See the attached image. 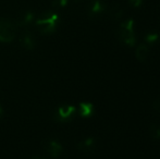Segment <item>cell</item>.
I'll list each match as a JSON object with an SVG mask.
<instances>
[{
  "label": "cell",
  "instance_id": "2e32d148",
  "mask_svg": "<svg viewBox=\"0 0 160 159\" xmlns=\"http://www.w3.org/2000/svg\"><path fill=\"white\" fill-rule=\"evenodd\" d=\"M69 0H52V3L55 7H58V8H63L68 4Z\"/></svg>",
  "mask_w": 160,
  "mask_h": 159
},
{
  "label": "cell",
  "instance_id": "7a4b0ae2",
  "mask_svg": "<svg viewBox=\"0 0 160 159\" xmlns=\"http://www.w3.org/2000/svg\"><path fill=\"white\" fill-rule=\"evenodd\" d=\"M118 38L127 46L134 47L136 45V36L134 33V21L132 19H128L120 23V26L118 28Z\"/></svg>",
  "mask_w": 160,
  "mask_h": 159
},
{
  "label": "cell",
  "instance_id": "30bf717a",
  "mask_svg": "<svg viewBox=\"0 0 160 159\" xmlns=\"http://www.w3.org/2000/svg\"><path fill=\"white\" fill-rule=\"evenodd\" d=\"M78 113L83 118L91 117L94 113V105L91 102H81L78 106Z\"/></svg>",
  "mask_w": 160,
  "mask_h": 159
},
{
  "label": "cell",
  "instance_id": "4fadbf2b",
  "mask_svg": "<svg viewBox=\"0 0 160 159\" xmlns=\"http://www.w3.org/2000/svg\"><path fill=\"white\" fill-rule=\"evenodd\" d=\"M149 134L150 137L155 141L160 140V123H154L149 127Z\"/></svg>",
  "mask_w": 160,
  "mask_h": 159
},
{
  "label": "cell",
  "instance_id": "6da1fadb",
  "mask_svg": "<svg viewBox=\"0 0 160 159\" xmlns=\"http://www.w3.org/2000/svg\"><path fill=\"white\" fill-rule=\"evenodd\" d=\"M38 31L42 34H52L59 25V15L52 11L42 13L35 21Z\"/></svg>",
  "mask_w": 160,
  "mask_h": 159
},
{
  "label": "cell",
  "instance_id": "5bb4252c",
  "mask_svg": "<svg viewBox=\"0 0 160 159\" xmlns=\"http://www.w3.org/2000/svg\"><path fill=\"white\" fill-rule=\"evenodd\" d=\"M159 39V35L157 33H148L145 35V42L147 45H152L155 44L156 42H158Z\"/></svg>",
  "mask_w": 160,
  "mask_h": 159
},
{
  "label": "cell",
  "instance_id": "ac0fdd59",
  "mask_svg": "<svg viewBox=\"0 0 160 159\" xmlns=\"http://www.w3.org/2000/svg\"><path fill=\"white\" fill-rule=\"evenodd\" d=\"M3 115H4V110H3V108H2L1 105H0V118L3 117Z\"/></svg>",
  "mask_w": 160,
  "mask_h": 159
},
{
  "label": "cell",
  "instance_id": "e0dca14e",
  "mask_svg": "<svg viewBox=\"0 0 160 159\" xmlns=\"http://www.w3.org/2000/svg\"><path fill=\"white\" fill-rule=\"evenodd\" d=\"M152 107H154L155 110H160V99H156L152 104Z\"/></svg>",
  "mask_w": 160,
  "mask_h": 159
},
{
  "label": "cell",
  "instance_id": "9c48e42d",
  "mask_svg": "<svg viewBox=\"0 0 160 159\" xmlns=\"http://www.w3.org/2000/svg\"><path fill=\"white\" fill-rule=\"evenodd\" d=\"M107 10V7L100 0H95L91 3L89 6V14L91 17H97V15H100L101 13H103Z\"/></svg>",
  "mask_w": 160,
  "mask_h": 159
},
{
  "label": "cell",
  "instance_id": "7c38bea8",
  "mask_svg": "<svg viewBox=\"0 0 160 159\" xmlns=\"http://www.w3.org/2000/svg\"><path fill=\"white\" fill-rule=\"evenodd\" d=\"M108 13H109L111 19L119 20V19H121L123 15V9H122V7L118 6V4H114L111 8L108 9Z\"/></svg>",
  "mask_w": 160,
  "mask_h": 159
},
{
  "label": "cell",
  "instance_id": "52a82bcc",
  "mask_svg": "<svg viewBox=\"0 0 160 159\" xmlns=\"http://www.w3.org/2000/svg\"><path fill=\"white\" fill-rule=\"evenodd\" d=\"M148 56H149V47L147 44H139L135 48V58L137 61L144 63L147 60Z\"/></svg>",
  "mask_w": 160,
  "mask_h": 159
},
{
  "label": "cell",
  "instance_id": "8fae6325",
  "mask_svg": "<svg viewBox=\"0 0 160 159\" xmlns=\"http://www.w3.org/2000/svg\"><path fill=\"white\" fill-rule=\"evenodd\" d=\"M35 21V15H34L33 12L31 11H28V12L24 13L22 17H20L19 21L17 22V26H21V27H26L28 25H30L31 23Z\"/></svg>",
  "mask_w": 160,
  "mask_h": 159
},
{
  "label": "cell",
  "instance_id": "9a60e30c",
  "mask_svg": "<svg viewBox=\"0 0 160 159\" xmlns=\"http://www.w3.org/2000/svg\"><path fill=\"white\" fill-rule=\"evenodd\" d=\"M144 3V0H128V4L133 8H139Z\"/></svg>",
  "mask_w": 160,
  "mask_h": 159
},
{
  "label": "cell",
  "instance_id": "ba28073f",
  "mask_svg": "<svg viewBox=\"0 0 160 159\" xmlns=\"http://www.w3.org/2000/svg\"><path fill=\"white\" fill-rule=\"evenodd\" d=\"M96 147V140L94 137H87L85 140L81 141L78 144V148L83 153H89L93 152Z\"/></svg>",
  "mask_w": 160,
  "mask_h": 159
},
{
  "label": "cell",
  "instance_id": "277c9868",
  "mask_svg": "<svg viewBox=\"0 0 160 159\" xmlns=\"http://www.w3.org/2000/svg\"><path fill=\"white\" fill-rule=\"evenodd\" d=\"M76 112V108L72 105H62L56 111V118L57 120L65 122V121L71 120Z\"/></svg>",
  "mask_w": 160,
  "mask_h": 159
},
{
  "label": "cell",
  "instance_id": "3957f363",
  "mask_svg": "<svg viewBox=\"0 0 160 159\" xmlns=\"http://www.w3.org/2000/svg\"><path fill=\"white\" fill-rule=\"evenodd\" d=\"M17 24L6 17H0V42H11L17 36Z\"/></svg>",
  "mask_w": 160,
  "mask_h": 159
},
{
  "label": "cell",
  "instance_id": "5b68a950",
  "mask_svg": "<svg viewBox=\"0 0 160 159\" xmlns=\"http://www.w3.org/2000/svg\"><path fill=\"white\" fill-rule=\"evenodd\" d=\"M45 148H46L47 153L49 154L51 158L53 159H57L61 156L62 152H63V147L62 145L60 144L58 141H55V140H51V141H48L45 145Z\"/></svg>",
  "mask_w": 160,
  "mask_h": 159
},
{
  "label": "cell",
  "instance_id": "8992f818",
  "mask_svg": "<svg viewBox=\"0 0 160 159\" xmlns=\"http://www.w3.org/2000/svg\"><path fill=\"white\" fill-rule=\"evenodd\" d=\"M20 40H21L22 46H23L25 49H28V50H33L36 46V42H35V39H34L33 34L28 30L23 31V33L21 34V38H20Z\"/></svg>",
  "mask_w": 160,
  "mask_h": 159
},
{
  "label": "cell",
  "instance_id": "d6986e66",
  "mask_svg": "<svg viewBox=\"0 0 160 159\" xmlns=\"http://www.w3.org/2000/svg\"><path fill=\"white\" fill-rule=\"evenodd\" d=\"M32 159H46V158H42V157H38V156H36V157H33Z\"/></svg>",
  "mask_w": 160,
  "mask_h": 159
}]
</instances>
